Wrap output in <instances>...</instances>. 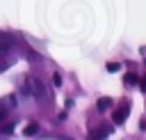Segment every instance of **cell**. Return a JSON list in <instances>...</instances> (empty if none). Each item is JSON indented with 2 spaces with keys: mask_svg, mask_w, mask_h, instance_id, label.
I'll list each match as a JSON object with an SVG mask.
<instances>
[{
  "mask_svg": "<svg viewBox=\"0 0 146 140\" xmlns=\"http://www.w3.org/2000/svg\"><path fill=\"white\" fill-rule=\"evenodd\" d=\"M25 92L32 94V96H36V99H43V96H46L43 83H41L39 78H34V76H27V78H25Z\"/></svg>",
  "mask_w": 146,
  "mask_h": 140,
  "instance_id": "obj_1",
  "label": "cell"
},
{
  "mask_svg": "<svg viewBox=\"0 0 146 140\" xmlns=\"http://www.w3.org/2000/svg\"><path fill=\"white\" fill-rule=\"evenodd\" d=\"M128 110H130V103H121V106L114 110V115H112V117H114V122H116V124H123V122H125V117H128Z\"/></svg>",
  "mask_w": 146,
  "mask_h": 140,
  "instance_id": "obj_2",
  "label": "cell"
},
{
  "mask_svg": "<svg viewBox=\"0 0 146 140\" xmlns=\"http://www.w3.org/2000/svg\"><path fill=\"white\" fill-rule=\"evenodd\" d=\"M0 108H2V110H5V108H16V96H14V94L5 96V99L0 101Z\"/></svg>",
  "mask_w": 146,
  "mask_h": 140,
  "instance_id": "obj_3",
  "label": "cell"
},
{
  "mask_svg": "<svg viewBox=\"0 0 146 140\" xmlns=\"http://www.w3.org/2000/svg\"><path fill=\"white\" fill-rule=\"evenodd\" d=\"M96 106H98V110H100V112H105V110H107V108L112 106V99H107V96H100Z\"/></svg>",
  "mask_w": 146,
  "mask_h": 140,
  "instance_id": "obj_4",
  "label": "cell"
},
{
  "mask_svg": "<svg viewBox=\"0 0 146 140\" xmlns=\"http://www.w3.org/2000/svg\"><path fill=\"white\" fill-rule=\"evenodd\" d=\"M23 133H25V135H34V133H39V124H36V122L27 124V126L23 129Z\"/></svg>",
  "mask_w": 146,
  "mask_h": 140,
  "instance_id": "obj_5",
  "label": "cell"
},
{
  "mask_svg": "<svg viewBox=\"0 0 146 140\" xmlns=\"http://www.w3.org/2000/svg\"><path fill=\"white\" fill-rule=\"evenodd\" d=\"M107 133H110V129H107V126H103V129L94 131V133H91V138H94V140H103V138H105Z\"/></svg>",
  "mask_w": 146,
  "mask_h": 140,
  "instance_id": "obj_6",
  "label": "cell"
},
{
  "mask_svg": "<svg viewBox=\"0 0 146 140\" xmlns=\"http://www.w3.org/2000/svg\"><path fill=\"white\" fill-rule=\"evenodd\" d=\"M123 83H125V85H135V83H137V76H135V73H125Z\"/></svg>",
  "mask_w": 146,
  "mask_h": 140,
  "instance_id": "obj_7",
  "label": "cell"
},
{
  "mask_svg": "<svg viewBox=\"0 0 146 140\" xmlns=\"http://www.w3.org/2000/svg\"><path fill=\"white\" fill-rule=\"evenodd\" d=\"M119 67H121L119 62H110V64H107V71H112V73H114V71H119Z\"/></svg>",
  "mask_w": 146,
  "mask_h": 140,
  "instance_id": "obj_8",
  "label": "cell"
},
{
  "mask_svg": "<svg viewBox=\"0 0 146 140\" xmlns=\"http://www.w3.org/2000/svg\"><path fill=\"white\" fill-rule=\"evenodd\" d=\"M52 83H55V87H59L62 85V76L59 73H52Z\"/></svg>",
  "mask_w": 146,
  "mask_h": 140,
  "instance_id": "obj_9",
  "label": "cell"
},
{
  "mask_svg": "<svg viewBox=\"0 0 146 140\" xmlns=\"http://www.w3.org/2000/svg\"><path fill=\"white\" fill-rule=\"evenodd\" d=\"M0 131H2V133H11V124H9V126H7V124H0Z\"/></svg>",
  "mask_w": 146,
  "mask_h": 140,
  "instance_id": "obj_10",
  "label": "cell"
},
{
  "mask_svg": "<svg viewBox=\"0 0 146 140\" xmlns=\"http://www.w3.org/2000/svg\"><path fill=\"white\" fill-rule=\"evenodd\" d=\"M141 90L146 92V76H144V80H141Z\"/></svg>",
  "mask_w": 146,
  "mask_h": 140,
  "instance_id": "obj_11",
  "label": "cell"
},
{
  "mask_svg": "<svg viewBox=\"0 0 146 140\" xmlns=\"http://www.w3.org/2000/svg\"><path fill=\"white\" fill-rule=\"evenodd\" d=\"M0 119H5V110L2 108H0Z\"/></svg>",
  "mask_w": 146,
  "mask_h": 140,
  "instance_id": "obj_12",
  "label": "cell"
},
{
  "mask_svg": "<svg viewBox=\"0 0 146 140\" xmlns=\"http://www.w3.org/2000/svg\"><path fill=\"white\" fill-rule=\"evenodd\" d=\"M2 69H5V62H0V71H2Z\"/></svg>",
  "mask_w": 146,
  "mask_h": 140,
  "instance_id": "obj_13",
  "label": "cell"
}]
</instances>
